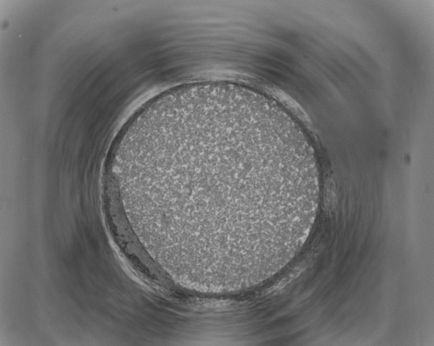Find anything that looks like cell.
Wrapping results in <instances>:
<instances>
[{
    "label": "cell",
    "mask_w": 434,
    "mask_h": 346,
    "mask_svg": "<svg viewBox=\"0 0 434 346\" xmlns=\"http://www.w3.org/2000/svg\"><path fill=\"white\" fill-rule=\"evenodd\" d=\"M130 171L161 242L260 266L286 245L308 177L299 143L275 115L227 98L152 117L135 138Z\"/></svg>",
    "instance_id": "obj_1"
}]
</instances>
